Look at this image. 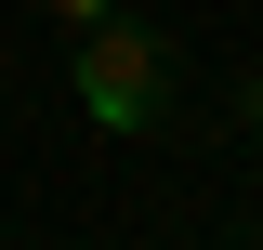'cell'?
I'll list each match as a JSON object with an SVG mask.
<instances>
[{
  "label": "cell",
  "mask_w": 263,
  "mask_h": 250,
  "mask_svg": "<svg viewBox=\"0 0 263 250\" xmlns=\"http://www.w3.org/2000/svg\"><path fill=\"white\" fill-rule=\"evenodd\" d=\"M79 105H92L105 132H145L171 105V53L145 27H119V13H105V27H79Z\"/></svg>",
  "instance_id": "obj_1"
},
{
  "label": "cell",
  "mask_w": 263,
  "mask_h": 250,
  "mask_svg": "<svg viewBox=\"0 0 263 250\" xmlns=\"http://www.w3.org/2000/svg\"><path fill=\"white\" fill-rule=\"evenodd\" d=\"M53 13H66V27H105V13H119V0H53Z\"/></svg>",
  "instance_id": "obj_2"
}]
</instances>
